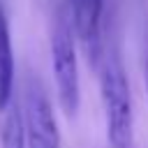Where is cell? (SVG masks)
Here are the masks:
<instances>
[{"instance_id":"obj_6","label":"cell","mask_w":148,"mask_h":148,"mask_svg":"<svg viewBox=\"0 0 148 148\" xmlns=\"http://www.w3.org/2000/svg\"><path fill=\"white\" fill-rule=\"evenodd\" d=\"M2 146L5 148H25L23 139V118L18 109H9L2 127Z\"/></svg>"},{"instance_id":"obj_7","label":"cell","mask_w":148,"mask_h":148,"mask_svg":"<svg viewBox=\"0 0 148 148\" xmlns=\"http://www.w3.org/2000/svg\"><path fill=\"white\" fill-rule=\"evenodd\" d=\"M146 90H148V60H146Z\"/></svg>"},{"instance_id":"obj_1","label":"cell","mask_w":148,"mask_h":148,"mask_svg":"<svg viewBox=\"0 0 148 148\" xmlns=\"http://www.w3.org/2000/svg\"><path fill=\"white\" fill-rule=\"evenodd\" d=\"M99 90H102L109 148H134L132 97H130V86L123 72V65L116 56H106L102 62Z\"/></svg>"},{"instance_id":"obj_3","label":"cell","mask_w":148,"mask_h":148,"mask_svg":"<svg viewBox=\"0 0 148 148\" xmlns=\"http://www.w3.org/2000/svg\"><path fill=\"white\" fill-rule=\"evenodd\" d=\"M23 139L25 148H58L60 134L51 111V104L39 86H30L23 111Z\"/></svg>"},{"instance_id":"obj_2","label":"cell","mask_w":148,"mask_h":148,"mask_svg":"<svg viewBox=\"0 0 148 148\" xmlns=\"http://www.w3.org/2000/svg\"><path fill=\"white\" fill-rule=\"evenodd\" d=\"M51 67L58 88V102L67 118L76 116L81 102V86H79V65H76V49L72 25L65 14H58L53 35H51Z\"/></svg>"},{"instance_id":"obj_5","label":"cell","mask_w":148,"mask_h":148,"mask_svg":"<svg viewBox=\"0 0 148 148\" xmlns=\"http://www.w3.org/2000/svg\"><path fill=\"white\" fill-rule=\"evenodd\" d=\"M14 92V46L5 9L0 7V111L9 106Z\"/></svg>"},{"instance_id":"obj_4","label":"cell","mask_w":148,"mask_h":148,"mask_svg":"<svg viewBox=\"0 0 148 148\" xmlns=\"http://www.w3.org/2000/svg\"><path fill=\"white\" fill-rule=\"evenodd\" d=\"M72 23L86 58L97 65L102 58V0H72Z\"/></svg>"}]
</instances>
